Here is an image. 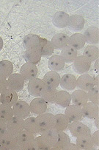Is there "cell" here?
Instances as JSON below:
<instances>
[{"mask_svg": "<svg viewBox=\"0 0 99 150\" xmlns=\"http://www.w3.org/2000/svg\"><path fill=\"white\" fill-rule=\"evenodd\" d=\"M40 137L46 145L49 146V147H52L56 144L57 141L58 132L54 128L50 129L41 132Z\"/></svg>", "mask_w": 99, "mask_h": 150, "instance_id": "ac0fdd59", "label": "cell"}, {"mask_svg": "<svg viewBox=\"0 0 99 150\" xmlns=\"http://www.w3.org/2000/svg\"><path fill=\"white\" fill-rule=\"evenodd\" d=\"M56 94H57L56 89L46 87L40 97L43 98L47 103H55Z\"/></svg>", "mask_w": 99, "mask_h": 150, "instance_id": "74e56055", "label": "cell"}, {"mask_svg": "<svg viewBox=\"0 0 99 150\" xmlns=\"http://www.w3.org/2000/svg\"><path fill=\"white\" fill-rule=\"evenodd\" d=\"M41 54L40 53L38 49H31L26 50L24 54V58L27 63L36 64L39 63L40 61L41 60Z\"/></svg>", "mask_w": 99, "mask_h": 150, "instance_id": "1f68e13d", "label": "cell"}, {"mask_svg": "<svg viewBox=\"0 0 99 150\" xmlns=\"http://www.w3.org/2000/svg\"><path fill=\"white\" fill-rule=\"evenodd\" d=\"M96 63H95V70H96V72H98V59H97L96 61H95Z\"/></svg>", "mask_w": 99, "mask_h": 150, "instance_id": "7dc6e473", "label": "cell"}, {"mask_svg": "<svg viewBox=\"0 0 99 150\" xmlns=\"http://www.w3.org/2000/svg\"><path fill=\"white\" fill-rule=\"evenodd\" d=\"M0 146L3 150H21L18 144L16 136L12 135L8 131L0 137Z\"/></svg>", "mask_w": 99, "mask_h": 150, "instance_id": "3957f363", "label": "cell"}, {"mask_svg": "<svg viewBox=\"0 0 99 150\" xmlns=\"http://www.w3.org/2000/svg\"><path fill=\"white\" fill-rule=\"evenodd\" d=\"M93 84H94V87H98V76H96V78H93Z\"/></svg>", "mask_w": 99, "mask_h": 150, "instance_id": "f6af8a7d", "label": "cell"}, {"mask_svg": "<svg viewBox=\"0 0 99 150\" xmlns=\"http://www.w3.org/2000/svg\"><path fill=\"white\" fill-rule=\"evenodd\" d=\"M25 79L19 73H13L8 79V88L18 92L23 89Z\"/></svg>", "mask_w": 99, "mask_h": 150, "instance_id": "9c48e42d", "label": "cell"}, {"mask_svg": "<svg viewBox=\"0 0 99 150\" xmlns=\"http://www.w3.org/2000/svg\"><path fill=\"white\" fill-rule=\"evenodd\" d=\"M60 86L67 90H73L76 87V78L72 74H65L60 79Z\"/></svg>", "mask_w": 99, "mask_h": 150, "instance_id": "4316f807", "label": "cell"}, {"mask_svg": "<svg viewBox=\"0 0 99 150\" xmlns=\"http://www.w3.org/2000/svg\"><path fill=\"white\" fill-rule=\"evenodd\" d=\"M68 129L70 134L75 138L84 134H91L90 129L81 121L72 122L71 124H69Z\"/></svg>", "mask_w": 99, "mask_h": 150, "instance_id": "30bf717a", "label": "cell"}, {"mask_svg": "<svg viewBox=\"0 0 99 150\" xmlns=\"http://www.w3.org/2000/svg\"><path fill=\"white\" fill-rule=\"evenodd\" d=\"M91 62L84 56H77L73 62V67L75 71L79 74H84L90 70Z\"/></svg>", "mask_w": 99, "mask_h": 150, "instance_id": "52a82bcc", "label": "cell"}, {"mask_svg": "<svg viewBox=\"0 0 99 150\" xmlns=\"http://www.w3.org/2000/svg\"><path fill=\"white\" fill-rule=\"evenodd\" d=\"M35 119L39 128V132L40 133L54 128V127L55 115L52 113L44 112L38 115Z\"/></svg>", "mask_w": 99, "mask_h": 150, "instance_id": "6da1fadb", "label": "cell"}, {"mask_svg": "<svg viewBox=\"0 0 99 150\" xmlns=\"http://www.w3.org/2000/svg\"><path fill=\"white\" fill-rule=\"evenodd\" d=\"M24 120L14 115L10 120L6 122L7 131L12 135L17 136L19 133L24 129Z\"/></svg>", "mask_w": 99, "mask_h": 150, "instance_id": "277c9868", "label": "cell"}, {"mask_svg": "<svg viewBox=\"0 0 99 150\" xmlns=\"http://www.w3.org/2000/svg\"><path fill=\"white\" fill-rule=\"evenodd\" d=\"M14 116L12 107L7 104H0V120L4 122H8Z\"/></svg>", "mask_w": 99, "mask_h": 150, "instance_id": "e575fe53", "label": "cell"}, {"mask_svg": "<svg viewBox=\"0 0 99 150\" xmlns=\"http://www.w3.org/2000/svg\"><path fill=\"white\" fill-rule=\"evenodd\" d=\"M24 129L34 135L39 132V128H38L36 119L34 117H28L27 118L24 119Z\"/></svg>", "mask_w": 99, "mask_h": 150, "instance_id": "8d00e7d4", "label": "cell"}, {"mask_svg": "<svg viewBox=\"0 0 99 150\" xmlns=\"http://www.w3.org/2000/svg\"><path fill=\"white\" fill-rule=\"evenodd\" d=\"M8 88V80L0 76V93L5 91Z\"/></svg>", "mask_w": 99, "mask_h": 150, "instance_id": "60d3db41", "label": "cell"}, {"mask_svg": "<svg viewBox=\"0 0 99 150\" xmlns=\"http://www.w3.org/2000/svg\"><path fill=\"white\" fill-rule=\"evenodd\" d=\"M2 48H3V40L1 37H0V51L2 50Z\"/></svg>", "mask_w": 99, "mask_h": 150, "instance_id": "c3c4849f", "label": "cell"}, {"mask_svg": "<svg viewBox=\"0 0 99 150\" xmlns=\"http://www.w3.org/2000/svg\"><path fill=\"white\" fill-rule=\"evenodd\" d=\"M40 38L35 34H28L24 38L23 46L26 50L38 49Z\"/></svg>", "mask_w": 99, "mask_h": 150, "instance_id": "f546056e", "label": "cell"}, {"mask_svg": "<svg viewBox=\"0 0 99 150\" xmlns=\"http://www.w3.org/2000/svg\"><path fill=\"white\" fill-rule=\"evenodd\" d=\"M99 115L97 116L96 118L94 119V123H95V125L96 126V127H97V129L99 128V124H98V119H99Z\"/></svg>", "mask_w": 99, "mask_h": 150, "instance_id": "bcb514c9", "label": "cell"}, {"mask_svg": "<svg viewBox=\"0 0 99 150\" xmlns=\"http://www.w3.org/2000/svg\"><path fill=\"white\" fill-rule=\"evenodd\" d=\"M70 16L63 11H58L53 16L52 22L56 27L59 28H64L68 26Z\"/></svg>", "mask_w": 99, "mask_h": 150, "instance_id": "2e32d148", "label": "cell"}, {"mask_svg": "<svg viewBox=\"0 0 99 150\" xmlns=\"http://www.w3.org/2000/svg\"><path fill=\"white\" fill-rule=\"evenodd\" d=\"M65 115L70 122L81 121L84 118L82 107L75 105V104H73V105L70 104L68 107H66Z\"/></svg>", "mask_w": 99, "mask_h": 150, "instance_id": "ba28073f", "label": "cell"}, {"mask_svg": "<svg viewBox=\"0 0 99 150\" xmlns=\"http://www.w3.org/2000/svg\"><path fill=\"white\" fill-rule=\"evenodd\" d=\"M13 71V65L8 60H2L0 62V76L5 79H8Z\"/></svg>", "mask_w": 99, "mask_h": 150, "instance_id": "836d02e7", "label": "cell"}, {"mask_svg": "<svg viewBox=\"0 0 99 150\" xmlns=\"http://www.w3.org/2000/svg\"><path fill=\"white\" fill-rule=\"evenodd\" d=\"M85 42L91 45H96L99 41V30L97 27H90L83 33Z\"/></svg>", "mask_w": 99, "mask_h": 150, "instance_id": "ffe728a7", "label": "cell"}, {"mask_svg": "<svg viewBox=\"0 0 99 150\" xmlns=\"http://www.w3.org/2000/svg\"><path fill=\"white\" fill-rule=\"evenodd\" d=\"M85 20L82 16L74 14L70 16L68 27L70 30L74 31H79L84 28Z\"/></svg>", "mask_w": 99, "mask_h": 150, "instance_id": "603a6c76", "label": "cell"}, {"mask_svg": "<svg viewBox=\"0 0 99 150\" xmlns=\"http://www.w3.org/2000/svg\"><path fill=\"white\" fill-rule=\"evenodd\" d=\"M33 147L34 150H49L51 149V147H49L43 142L40 136L37 137L34 139Z\"/></svg>", "mask_w": 99, "mask_h": 150, "instance_id": "ab89813d", "label": "cell"}, {"mask_svg": "<svg viewBox=\"0 0 99 150\" xmlns=\"http://www.w3.org/2000/svg\"><path fill=\"white\" fill-rule=\"evenodd\" d=\"M70 121L65 114H57L55 115V124L54 129L57 132L65 131L68 127Z\"/></svg>", "mask_w": 99, "mask_h": 150, "instance_id": "83f0119b", "label": "cell"}, {"mask_svg": "<svg viewBox=\"0 0 99 150\" xmlns=\"http://www.w3.org/2000/svg\"><path fill=\"white\" fill-rule=\"evenodd\" d=\"M1 103L13 107L18 101V93L15 90L7 88L4 92L1 93Z\"/></svg>", "mask_w": 99, "mask_h": 150, "instance_id": "4fadbf2b", "label": "cell"}, {"mask_svg": "<svg viewBox=\"0 0 99 150\" xmlns=\"http://www.w3.org/2000/svg\"><path fill=\"white\" fill-rule=\"evenodd\" d=\"M51 42L54 49H63L68 45L69 36L66 33H59L53 36Z\"/></svg>", "mask_w": 99, "mask_h": 150, "instance_id": "7402d4cb", "label": "cell"}, {"mask_svg": "<svg viewBox=\"0 0 99 150\" xmlns=\"http://www.w3.org/2000/svg\"><path fill=\"white\" fill-rule=\"evenodd\" d=\"M85 39L82 33H76L69 37V44L68 45L71 47L74 48L76 50H79L82 49L85 45Z\"/></svg>", "mask_w": 99, "mask_h": 150, "instance_id": "cb8c5ba5", "label": "cell"}, {"mask_svg": "<svg viewBox=\"0 0 99 150\" xmlns=\"http://www.w3.org/2000/svg\"><path fill=\"white\" fill-rule=\"evenodd\" d=\"M7 131V126H6V122H4V121H1L0 120V137L3 135Z\"/></svg>", "mask_w": 99, "mask_h": 150, "instance_id": "7bdbcfd3", "label": "cell"}, {"mask_svg": "<svg viewBox=\"0 0 99 150\" xmlns=\"http://www.w3.org/2000/svg\"><path fill=\"white\" fill-rule=\"evenodd\" d=\"M0 149H1V146H0Z\"/></svg>", "mask_w": 99, "mask_h": 150, "instance_id": "f907efd6", "label": "cell"}, {"mask_svg": "<svg viewBox=\"0 0 99 150\" xmlns=\"http://www.w3.org/2000/svg\"><path fill=\"white\" fill-rule=\"evenodd\" d=\"M64 150H80V149H79V147L77 146V145H76V144H71V143H70V144H69L66 147V148H65Z\"/></svg>", "mask_w": 99, "mask_h": 150, "instance_id": "ee69618b", "label": "cell"}, {"mask_svg": "<svg viewBox=\"0 0 99 150\" xmlns=\"http://www.w3.org/2000/svg\"><path fill=\"white\" fill-rule=\"evenodd\" d=\"M20 72H21L20 74L23 76L25 81H30L36 78L38 70L36 64L26 62V64H24V65H22Z\"/></svg>", "mask_w": 99, "mask_h": 150, "instance_id": "7c38bea8", "label": "cell"}, {"mask_svg": "<svg viewBox=\"0 0 99 150\" xmlns=\"http://www.w3.org/2000/svg\"><path fill=\"white\" fill-rule=\"evenodd\" d=\"M21 150H34V134L24 129L16 136Z\"/></svg>", "mask_w": 99, "mask_h": 150, "instance_id": "7a4b0ae2", "label": "cell"}, {"mask_svg": "<svg viewBox=\"0 0 99 150\" xmlns=\"http://www.w3.org/2000/svg\"><path fill=\"white\" fill-rule=\"evenodd\" d=\"M29 107L32 113L40 115L46 112L48 108V104L42 97H38L31 101Z\"/></svg>", "mask_w": 99, "mask_h": 150, "instance_id": "8fae6325", "label": "cell"}, {"mask_svg": "<svg viewBox=\"0 0 99 150\" xmlns=\"http://www.w3.org/2000/svg\"><path fill=\"white\" fill-rule=\"evenodd\" d=\"M87 97L88 100L92 103L98 105L99 104V90L98 87H93L87 91Z\"/></svg>", "mask_w": 99, "mask_h": 150, "instance_id": "f35d334b", "label": "cell"}, {"mask_svg": "<svg viewBox=\"0 0 99 150\" xmlns=\"http://www.w3.org/2000/svg\"><path fill=\"white\" fill-rule=\"evenodd\" d=\"M60 56L63 58L65 63H71L74 62L75 59L77 58L78 52L74 48L68 45L66 47L62 49Z\"/></svg>", "mask_w": 99, "mask_h": 150, "instance_id": "4dcf8cb0", "label": "cell"}, {"mask_svg": "<svg viewBox=\"0 0 99 150\" xmlns=\"http://www.w3.org/2000/svg\"><path fill=\"white\" fill-rule=\"evenodd\" d=\"M46 87L43 81L38 78L29 81L28 83V91L31 96L35 97H40Z\"/></svg>", "mask_w": 99, "mask_h": 150, "instance_id": "5b68a950", "label": "cell"}, {"mask_svg": "<svg viewBox=\"0 0 99 150\" xmlns=\"http://www.w3.org/2000/svg\"><path fill=\"white\" fill-rule=\"evenodd\" d=\"M84 56L89 59L90 62H95L99 57L98 47L94 45H88L84 50Z\"/></svg>", "mask_w": 99, "mask_h": 150, "instance_id": "d590c367", "label": "cell"}, {"mask_svg": "<svg viewBox=\"0 0 99 150\" xmlns=\"http://www.w3.org/2000/svg\"><path fill=\"white\" fill-rule=\"evenodd\" d=\"M92 135V139H93L94 146H99V131L98 130L95 132L93 135Z\"/></svg>", "mask_w": 99, "mask_h": 150, "instance_id": "b9f144b4", "label": "cell"}, {"mask_svg": "<svg viewBox=\"0 0 99 150\" xmlns=\"http://www.w3.org/2000/svg\"><path fill=\"white\" fill-rule=\"evenodd\" d=\"M60 79L61 77L57 72L50 71L45 74L43 81L47 87L56 89L60 84Z\"/></svg>", "mask_w": 99, "mask_h": 150, "instance_id": "5bb4252c", "label": "cell"}, {"mask_svg": "<svg viewBox=\"0 0 99 150\" xmlns=\"http://www.w3.org/2000/svg\"><path fill=\"white\" fill-rule=\"evenodd\" d=\"M82 110L84 117L89 119H95L99 115L98 105L94 103L87 102L82 107Z\"/></svg>", "mask_w": 99, "mask_h": 150, "instance_id": "44dd1931", "label": "cell"}, {"mask_svg": "<svg viewBox=\"0 0 99 150\" xmlns=\"http://www.w3.org/2000/svg\"><path fill=\"white\" fill-rule=\"evenodd\" d=\"M76 87L79 90L87 92L94 87L93 78L88 74H82L76 79Z\"/></svg>", "mask_w": 99, "mask_h": 150, "instance_id": "9a60e30c", "label": "cell"}, {"mask_svg": "<svg viewBox=\"0 0 99 150\" xmlns=\"http://www.w3.org/2000/svg\"><path fill=\"white\" fill-rule=\"evenodd\" d=\"M14 115L17 116L18 118L22 119H26L30 116L31 110L29 104L26 101H18L13 106Z\"/></svg>", "mask_w": 99, "mask_h": 150, "instance_id": "8992f818", "label": "cell"}, {"mask_svg": "<svg viewBox=\"0 0 99 150\" xmlns=\"http://www.w3.org/2000/svg\"><path fill=\"white\" fill-rule=\"evenodd\" d=\"M65 62L60 56H53L49 58L48 66L51 71L59 72L63 70L65 67Z\"/></svg>", "mask_w": 99, "mask_h": 150, "instance_id": "484cf974", "label": "cell"}, {"mask_svg": "<svg viewBox=\"0 0 99 150\" xmlns=\"http://www.w3.org/2000/svg\"><path fill=\"white\" fill-rule=\"evenodd\" d=\"M70 96L73 104L80 107H82L89 101L87 92L82 90H75Z\"/></svg>", "mask_w": 99, "mask_h": 150, "instance_id": "d6986e66", "label": "cell"}, {"mask_svg": "<svg viewBox=\"0 0 99 150\" xmlns=\"http://www.w3.org/2000/svg\"><path fill=\"white\" fill-rule=\"evenodd\" d=\"M38 50L42 56H50L53 54L54 47L52 45L51 41L47 40L46 39H43V38H40Z\"/></svg>", "mask_w": 99, "mask_h": 150, "instance_id": "d4e9b609", "label": "cell"}, {"mask_svg": "<svg viewBox=\"0 0 99 150\" xmlns=\"http://www.w3.org/2000/svg\"><path fill=\"white\" fill-rule=\"evenodd\" d=\"M70 101H71V96L68 92L65 90L57 91L56 101H55L56 104L61 106L63 108L65 107L66 108L70 104Z\"/></svg>", "mask_w": 99, "mask_h": 150, "instance_id": "d6a6232c", "label": "cell"}, {"mask_svg": "<svg viewBox=\"0 0 99 150\" xmlns=\"http://www.w3.org/2000/svg\"><path fill=\"white\" fill-rule=\"evenodd\" d=\"M0 104H1V98H0Z\"/></svg>", "mask_w": 99, "mask_h": 150, "instance_id": "681fc988", "label": "cell"}, {"mask_svg": "<svg viewBox=\"0 0 99 150\" xmlns=\"http://www.w3.org/2000/svg\"><path fill=\"white\" fill-rule=\"evenodd\" d=\"M76 145L80 150L92 149L94 146L91 134H84L76 137Z\"/></svg>", "mask_w": 99, "mask_h": 150, "instance_id": "e0dca14e", "label": "cell"}, {"mask_svg": "<svg viewBox=\"0 0 99 150\" xmlns=\"http://www.w3.org/2000/svg\"><path fill=\"white\" fill-rule=\"evenodd\" d=\"M70 143V137L63 131L58 132V139L56 144L51 147L50 149L64 150L65 148Z\"/></svg>", "mask_w": 99, "mask_h": 150, "instance_id": "f1b7e54d", "label": "cell"}]
</instances>
